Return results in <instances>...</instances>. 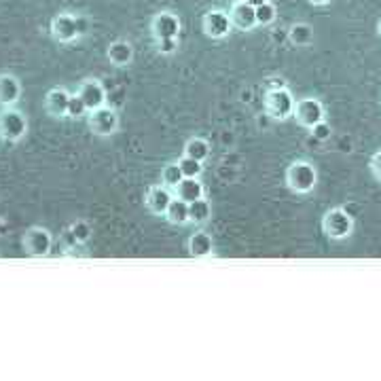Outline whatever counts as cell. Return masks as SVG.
I'll return each instance as SVG.
<instances>
[{
  "instance_id": "cell-26",
  "label": "cell",
  "mask_w": 381,
  "mask_h": 381,
  "mask_svg": "<svg viewBox=\"0 0 381 381\" xmlns=\"http://www.w3.org/2000/svg\"><path fill=\"white\" fill-rule=\"evenodd\" d=\"M275 17H278V9H275V5L271 3H265V5H259L257 7V26H269L275 21Z\"/></svg>"
},
{
  "instance_id": "cell-17",
  "label": "cell",
  "mask_w": 381,
  "mask_h": 381,
  "mask_svg": "<svg viewBox=\"0 0 381 381\" xmlns=\"http://www.w3.org/2000/svg\"><path fill=\"white\" fill-rule=\"evenodd\" d=\"M163 216L169 225H176V227L187 225L189 223V203L174 195V199H171V203L167 205V210H165Z\"/></svg>"
},
{
  "instance_id": "cell-4",
  "label": "cell",
  "mask_w": 381,
  "mask_h": 381,
  "mask_svg": "<svg viewBox=\"0 0 381 381\" xmlns=\"http://www.w3.org/2000/svg\"><path fill=\"white\" fill-rule=\"evenodd\" d=\"M28 133V121L24 113L15 111L13 106H7L0 113V138L7 142H19Z\"/></svg>"
},
{
  "instance_id": "cell-14",
  "label": "cell",
  "mask_w": 381,
  "mask_h": 381,
  "mask_svg": "<svg viewBox=\"0 0 381 381\" xmlns=\"http://www.w3.org/2000/svg\"><path fill=\"white\" fill-rule=\"evenodd\" d=\"M231 15V21H233V28H239V30H252L257 26V7L248 5V3H237L231 7L229 11Z\"/></svg>"
},
{
  "instance_id": "cell-5",
  "label": "cell",
  "mask_w": 381,
  "mask_h": 381,
  "mask_svg": "<svg viewBox=\"0 0 381 381\" xmlns=\"http://www.w3.org/2000/svg\"><path fill=\"white\" fill-rule=\"evenodd\" d=\"M51 246H53V235L49 229L32 227L24 235V250H26V254H30L34 259L47 257L51 252Z\"/></svg>"
},
{
  "instance_id": "cell-10",
  "label": "cell",
  "mask_w": 381,
  "mask_h": 381,
  "mask_svg": "<svg viewBox=\"0 0 381 381\" xmlns=\"http://www.w3.org/2000/svg\"><path fill=\"white\" fill-rule=\"evenodd\" d=\"M180 17L176 13H169V11H163L159 15L153 17V24H151V30H153V37L159 41V39H178L180 34Z\"/></svg>"
},
{
  "instance_id": "cell-9",
  "label": "cell",
  "mask_w": 381,
  "mask_h": 381,
  "mask_svg": "<svg viewBox=\"0 0 381 381\" xmlns=\"http://www.w3.org/2000/svg\"><path fill=\"white\" fill-rule=\"evenodd\" d=\"M89 127L97 136H111L119 127V113L111 106H102L89 113Z\"/></svg>"
},
{
  "instance_id": "cell-7",
  "label": "cell",
  "mask_w": 381,
  "mask_h": 381,
  "mask_svg": "<svg viewBox=\"0 0 381 381\" xmlns=\"http://www.w3.org/2000/svg\"><path fill=\"white\" fill-rule=\"evenodd\" d=\"M51 34L59 43H73L81 37V24L79 15L73 13H59L51 19Z\"/></svg>"
},
{
  "instance_id": "cell-8",
  "label": "cell",
  "mask_w": 381,
  "mask_h": 381,
  "mask_svg": "<svg viewBox=\"0 0 381 381\" xmlns=\"http://www.w3.org/2000/svg\"><path fill=\"white\" fill-rule=\"evenodd\" d=\"M203 32H205V37H210V39H225L229 37V32L233 30V21H231V15L223 9H212V11H207L203 15Z\"/></svg>"
},
{
  "instance_id": "cell-1",
  "label": "cell",
  "mask_w": 381,
  "mask_h": 381,
  "mask_svg": "<svg viewBox=\"0 0 381 381\" xmlns=\"http://www.w3.org/2000/svg\"><path fill=\"white\" fill-rule=\"evenodd\" d=\"M286 185L290 191H295L299 195L314 191V187L318 185V171H316L314 163L303 161V159L292 161L286 169Z\"/></svg>"
},
{
  "instance_id": "cell-25",
  "label": "cell",
  "mask_w": 381,
  "mask_h": 381,
  "mask_svg": "<svg viewBox=\"0 0 381 381\" xmlns=\"http://www.w3.org/2000/svg\"><path fill=\"white\" fill-rule=\"evenodd\" d=\"M89 109H87V104L83 102V97L79 93H73L71 97V104H68V113L66 117H71V119H83V117H89Z\"/></svg>"
},
{
  "instance_id": "cell-34",
  "label": "cell",
  "mask_w": 381,
  "mask_h": 381,
  "mask_svg": "<svg viewBox=\"0 0 381 381\" xmlns=\"http://www.w3.org/2000/svg\"><path fill=\"white\" fill-rule=\"evenodd\" d=\"M379 37H381V21H379Z\"/></svg>"
},
{
  "instance_id": "cell-28",
  "label": "cell",
  "mask_w": 381,
  "mask_h": 381,
  "mask_svg": "<svg viewBox=\"0 0 381 381\" xmlns=\"http://www.w3.org/2000/svg\"><path fill=\"white\" fill-rule=\"evenodd\" d=\"M311 136H314L316 140L324 142V140H328V138L333 136V129H331V125L326 121H320V123H316L314 127H311Z\"/></svg>"
},
{
  "instance_id": "cell-31",
  "label": "cell",
  "mask_w": 381,
  "mask_h": 381,
  "mask_svg": "<svg viewBox=\"0 0 381 381\" xmlns=\"http://www.w3.org/2000/svg\"><path fill=\"white\" fill-rule=\"evenodd\" d=\"M244 3H248V5H252V7H259V5L269 3V0H244Z\"/></svg>"
},
{
  "instance_id": "cell-18",
  "label": "cell",
  "mask_w": 381,
  "mask_h": 381,
  "mask_svg": "<svg viewBox=\"0 0 381 381\" xmlns=\"http://www.w3.org/2000/svg\"><path fill=\"white\" fill-rule=\"evenodd\" d=\"M174 195L191 203L195 199H201L205 195V189H203V183H199V178H183L174 189Z\"/></svg>"
},
{
  "instance_id": "cell-15",
  "label": "cell",
  "mask_w": 381,
  "mask_h": 381,
  "mask_svg": "<svg viewBox=\"0 0 381 381\" xmlns=\"http://www.w3.org/2000/svg\"><path fill=\"white\" fill-rule=\"evenodd\" d=\"M71 97H73L71 91H66L64 87H53L47 93V97H45V109H47V113L53 115V117H66L68 104H71Z\"/></svg>"
},
{
  "instance_id": "cell-11",
  "label": "cell",
  "mask_w": 381,
  "mask_h": 381,
  "mask_svg": "<svg viewBox=\"0 0 381 381\" xmlns=\"http://www.w3.org/2000/svg\"><path fill=\"white\" fill-rule=\"evenodd\" d=\"M83 102L87 104V109L89 111H95V109H102V106H106V89H104V85L97 81V79H87L81 83L79 91H77Z\"/></svg>"
},
{
  "instance_id": "cell-30",
  "label": "cell",
  "mask_w": 381,
  "mask_h": 381,
  "mask_svg": "<svg viewBox=\"0 0 381 381\" xmlns=\"http://www.w3.org/2000/svg\"><path fill=\"white\" fill-rule=\"evenodd\" d=\"M371 171L377 180H381V151H377L371 159Z\"/></svg>"
},
{
  "instance_id": "cell-20",
  "label": "cell",
  "mask_w": 381,
  "mask_h": 381,
  "mask_svg": "<svg viewBox=\"0 0 381 381\" xmlns=\"http://www.w3.org/2000/svg\"><path fill=\"white\" fill-rule=\"evenodd\" d=\"M210 216H212V205H210V201H207L205 197L195 199V201L189 203V223L203 225V223L210 221Z\"/></svg>"
},
{
  "instance_id": "cell-6",
  "label": "cell",
  "mask_w": 381,
  "mask_h": 381,
  "mask_svg": "<svg viewBox=\"0 0 381 381\" xmlns=\"http://www.w3.org/2000/svg\"><path fill=\"white\" fill-rule=\"evenodd\" d=\"M303 127L311 129L316 123L324 121L326 111L322 106V102L316 97H301L297 100V106H295V115H292Z\"/></svg>"
},
{
  "instance_id": "cell-13",
  "label": "cell",
  "mask_w": 381,
  "mask_h": 381,
  "mask_svg": "<svg viewBox=\"0 0 381 381\" xmlns=\"http://www.w3.org/2000/svg\"><path fill=\"white\" fill-rule=\"evenodd\" d=\"M187 250L193 259H205L214 252V239L210 233L205 231H195L189 241H187Z\"/></svg>"
},
{
  "instance_id": "cell-12",
  "label": "cell",
  "mask_w": 381,
  "mask_h": 381,
  "mask_svg": "<svg viewBox=\"0 0 381 381\" xmlns=\"http://www.w3.org/2000/svg\"><path fill=\"white\" fill-rule=\"evenodd\" d=\"M171 199H174V191H171L169 187H165V185L151 187L147 191V197H145L147 207H149L153 214H157V216H163L165 214V210H167V205L171 203Z\"/></svg>"
},
{
  "instance_id": "cell-3",
  "label": "cell",
  "mask_w": 381,
  "mask_h": 381,
  "mask_svg": "<svg viewBox=\"0 0 381 381\" xmlns=\"http://www.w3.org/2000/svg\"><path fill=\"white\" fill-rule=\"evenodd\" d=\"M322 231L331 239H345L354 233V216L345 207H333L322 219Z\"/></svg>"
},
{
  "instance_id": "cell-2",
  "label": "cell",
  "mask_w": 381,
  "mask_h": 381,
  "mask_svg": "<svg viewBox=\"0 0 381 381\" xmlns=\"http://www.w3.org/2000/svg\"><path fill=\"white\" fill-rule=\"evenodd\" d=\"M295 106L297 97L288 87H269V91L265 93V111L273 119L278 121L290 119L295 115Z\"/></svg>"
},
{
  "instance_id": "cell-27",
  "label": "cell",
  "mask_w": 381,
  "mask_h": 381,
  "mask_svg": "<svg viewBox=\"0 0 381 381\" xmlns=\"http://www.w3.org/2000/svg\"><path fill=\"white\" fill-rule=\"evenodd\" d=\"M71 231H73V235H75V239L79 241V244H87V241L91 239V227H89V223H85V221L73 223V225H71Z\"/></svg>"
},
{
  "instance_id": "cell-23",
  "label": "cell",
  "mask_w": 381,
  "mask_h": 381,
  "mask_svg": "<svg viewBox=\"0 0 381 381\" xmlns=\"http://www.w3.org/2000/svg\"><path fill=\"white\" fill-rule=\"evenodd\" d=\"M288 39H290V43H295L299 47L309 45L311 39H314V30H311L307 24H295L288 32Z\"/></svg>"
},
{
  "instance_id": "cell-32",
  "label": "cell",
  "mask_w": 381,
  "mask_h": 381,
  "mask_svg": "<svg viewBox=\"0 0 381 381\" xmlns=\"http://www.w3.org/2000/svg\"><path fill=\"white\" fill-rule=\"evenodd\" d=\"M309 3H311V5H320V7H322V5H328L331 0H309Z\"/></svg>"
},
{
  "instance_id": "cell-33",
  "label": "cell",
  "mask_w": 381,
  "mask_h": 381,
  "mask_svg": "<svg viewBox=\"0 0 381 381\" xmlns=\"http://www.w3.org/2000/svg\"><path fill=\"white\" fill-rule=\"evenodd\" d=\"M227 3H229V5L233 7V5H237V3H241V0H227Z\"/></svg>"
},
{
  "instance_id": "cell-24",
  "label": "cell",
  "mask_w": 381,
  "mask_h": 381,
  "mask_svg": "<svg viewBox=\"0 0 381 381\" xmlns=\"http://www.w3.org/2000/svg\"><path fill=\"white\" fill-rule=\"evenodd\" d=\"M178 165H180V169H183L185 178H199V176L203 174V161H197V159H193V157L183 155V157L178 159Z\"/></svg>"
},
{
  "instance_id": "cell-22",
  "label": "cell",
  "mask_w": 381,
  "mask_h": 381,
  "mask_svg": "<svg viewBox=\"0 0 381 381\" xmlns=\"http://www.w3.org/2000/svg\"><path fill=\"white\" fill-rule=\"evenodd\" d=\"M183 178H185V174H183V169H180L178 161H176V163H167V165L161 169V185L169 187L171 191H174V189L178 187V183H180Z\"/></svg>"
},
{
  "instance_id": "cell-21",
  "label": "cell",
  "mask_w": 381,
  "mask_h": 381,
  "mask_svg": "<svg viewBox=\"0 0 381 381\" xmlns=\"http://www.w3.org/2000/svg\"><path fill=\"white\" fill-rule=\"evenodd\" d=\"M183 151L187 157H193L197 161H205L207 157H210V142L203 140V138H191V140H187Z\"/></svg>"
},
{
  "instance_id": "cell-29",
  "label": "cell",
  "mask_w": 381,
  "mask_h": 381,
  "mask_svg": "<svg viewBox=\"0 0 381 381\" xmlns=\"http://www.w3.org/2000/svg\"><path fill=\"white\" fill-rule=\"evenodd\" d=\"M157 49L163 55H171L178 49V39H159L157 41Z\"/></svg>"
},
{
  "instance_id": "cell-16",
  "label": "cell",
  "mask_w": 381,
  "mask_h": 381,
  "mask_svg": "<svg viewBox=\"0 0 381 381\" xmlns=\"http://www.w3.org/2000/svg\"><path fill=\"white\" fill-rule=\"evenodd\" d=\"M21 97V83L13 75H0V104L7 106H15Z\"/></svg>"
},
{
  "instance_id": "cell-19",
  "label": "cell",
  "mask_w": 381,
  "mask_h": 381,
  "mask_svg": "<svg viewBox=\"0 0 381 381\" xmlns=\"http://www.w3.org/2000/svg\"><path fill=\"white\" fill-rule=\"evenodd\" d=\"M106 57L111 59V64L123 68V66L131 64V59H133V47H131V43H127V41H115V43L109 47Z\"/></svg>"
}]
</instances>
